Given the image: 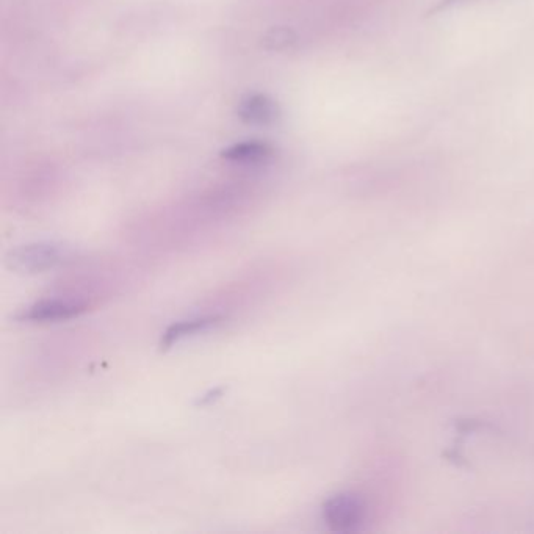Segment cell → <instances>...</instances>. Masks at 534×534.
<instances>
[{
  "label": "cell",
  "mask_w": 534,
  "mask_h": 534,
  "mask_svg": "<svg viewBox=\"0 0 534 534\" xmlns=\"http://www.w3.org/2000/svg\"><path fill=\"white\" fill-rule=\"evenodd\" d=\"M66 257H68L66 246L54 242H40L19 246L10 254L8 262L16 271L33 275L58 267L65 262Z\"/></svg>",
  "instance_id": "1"
},
{
  "label": "cell",
  "mask_w": 534,
  "mask_h": 534,
  "mask_svg": "<svg viewBox=\"0 0 534 534\" xmlns=\"http://www.w3.org/2000/svg\"><path fill=\"white\" fill-rule=\"evenodd\" d=\"M367 514L364 498L353 492H342L323 505V519L332 531L348 533L358 530Z\"/></svg>",
  "instance_id": "2"
},
{
  "label": "cell",
  "mask_w": 534,
  "mask_h": 534,
  "mask_svg": "<svg viewBox=\"0 0 534 534\" xmlns=\"http://www.w3.org/2000/svg\"><path fill=\"white\" fill-rule=\"evenodd\" d=\"M87 311V304L68 300H46L27 307L19 315L22 322H60L69 318L79 317Z\"/></svg>",
  "instance_id": "3"
},
{
  "label": "cell",
  "mask_w": 534,
  "mask_h": 534,
  "mask_svg": "<svg viewBox=\"0 0 534 534\" xmlns=\"http://www.w3.org/2000/svg\"><path fill=\"white\" fill-rule=\"evenodd\" d=\"M239 115L246 123L268 124L278 116V107L264 94H253L240 104Z\"/></svg>",
  "instance_id": "4"
},
{
  "label": "cell",
  "mask_w": 534,
  "mask_h": 534,
  "mask_svg": "<svg viewBox=\"0 0 534 534\" xmlns=\"http://www.w3.org/2000/svg\"><path fill=\"white\" fill-rule=\"evenodd\" d=\"M221 320L223 318L218 317V315H209V317L192 318V320L174 323L163 334L162 347L170 348L171 345L185 339V337L195 336L198 332L207 331V329L217 326Z\"/></svg>",
  "instance_id": "5"
},
{
  "label": "cell",
  "mask_w": 534,
  "mask_h": 534,
  "mask_svg": "<svg viewBox=\"0 0 534 534\" xmlns=\"http://www.w3.org/2000/svg\"><path fill=\"white\" fill-rule=\"evenodd\" d=\"M271 148L259 141H245L223 151V159L229 162L256 163L271 156Z\"/></svg>",
  "instance_id": "6"
},
{
  "label": "cell",
  "mask_w": 534,
  "mask_h": 534,
  "mask_svg": "<svg viewBox=\"0 0 534 534\" xmlns=\"http://www.w3.org/2000/svg\"><path fill=\"white\" fill-rule=\"evenodd\" d=\"M467 2H473V0H442L436 7L431 8L428 15H436V13H441V11L448 10V8L456 7V5L467 4Z\"/></svg>",
  "instance_id": "7"
}]
</instances>
